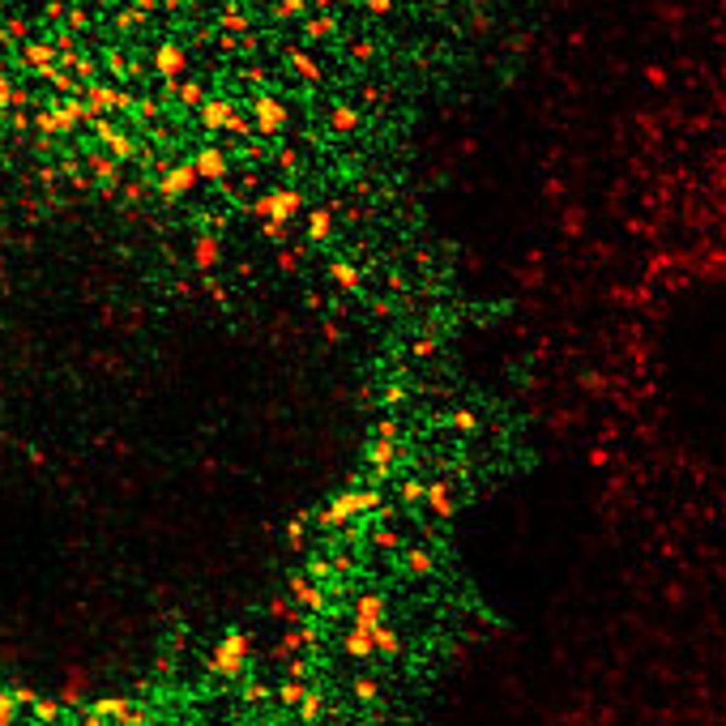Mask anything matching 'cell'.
<instances>
[{
	"label": "cell",
	"mask_w": 726,
	"mask_h": 726,
	"mask_svg": "<svg viewBox=\"0 0 726 726\" xmlns=\"http://www.w3.org/2000/svg\"><path fill=\"white\" fill-rule=\"evenodd\" d=\"M252 124H257V133L273 137L286 124V107L273 99V94H257V99H252Z\"/></svg>",
	"instance_id": "cell-6"
},
{
	"label": "cell",
	"mask_w": 726,
	"mask_h": 726,
	"mask_svg": "<svg viewBox=\"0 0 726 726\" xmlns=\"http://www.w3.org/2000/svg\"><path fill=\"white\" fill-rule=\"evenodd\" d=\"M90 167H94V175H99L103 188H111L115 180H120V171H124V163H115L111 154H90Z\"/></svg>",
	"instance_id": "cell-13"
},
{
	"label": "cell",
	"mask_w": 726,
	"mask_h": 726,
	"mask_svg": "<svg viewBox=\"0 0 726 726\" xmlns=\"http://www.w3.org/2000/svg\"><path fill=\"white\" fill-rule=\"evenodd\" d=\"M278 265H282V269H295V265H299V252L282 248V252H278Z\"/></svg>",
	"instance_id": "cell-35"
},
{
	"label": "cell",
	"mask_w": 726,
	"mask_h": 726,
	"mask_svg": "<svg viewBox=\"0 0 726 726\" xmlns=\"http://www.w3.org/2000/svg\"><path fill=\"white\" fill-rule=\"evenodd\" d=\"M133 111L141 115V120H150V115H159V103H154V99H141V103H137Z\"/></svg>",
	"instance_id": "cell-32"
},
{
	"label": "cell",
	"mask_w": 726,
	"mask_h": 726,
	"mask_svg": "<svg viewBox=\"0 0 726 726\" xmlns=\"http://www.w3.org/2000/svg\"><path fill=\"white\" fill-rule=\"evenodd\" d=\"M291 69H295V73L304 77V82H321V65L312 60L308 52H291Z\"/></svg>",
	"instance_id": "cell-17"
},
{
	"label": "cell",
	"mask_w": 726,
	"mask_h": 726,
	"mask_svg": "<svg viewBox=\"0 0 726 726\" xmlns=\"http://www.w3.org/2000/svg\"><path fill=\"white\" fill-rule=\"evenodd\" d=\"M201 175H197V167L192 163H175V167H167V175L159 180V192H163V201H180L184 192H192V184H197Z\"/></svg>",
	"instance_id": "cell-7"
},
{
	"label": "cell",
	"mask_w": 726,
	"mask_h": 726,
	"mask_svg": "<svg viewBox=\"0 0 726 726\" xmlns=\"http://www.w3.org/2000/svg\"><path fill=\"white\" fill-rule=\"evenodd\" d=\"M77 77L90 86V82H94V60H86V56H82V60H77Z\"/></svg>",
	"instance_id": "cell-31"
},
{
	"label": "cell",
	"mask_w": 726,
	"mask_h": 726,
	"mask_svg": "<svg viewBox=\"0 0 726 726\" xmlns=\"http://www.w3.org/2000/svg\"><path fill=\"white\" fill-rule=\"evenodd\" d=\"M394 457H398V440L376 436V444H372V479H385L394 470Z\"/></svg>",
	"instance_id": "cell-11"
},
{
	"label": "cell",
	"mask_w": 726,
	"mask_h": 726,
	"mask_svg": "<svg viewBox=\"0 0 726 726\" xmlns=\"http://www.w3.org/2000/svg\"><path fill=\"white\" fill-rule=\"evenodd\" d=\"M329 124L338 128V133H350V128L359 124V111H355V107H333V111H329Z\"/></svg>",
	"instance_id": "cell-18"
},
{
	"label": "cell",
	"mask_w": 726,
	"mask_h": 726,
	"mask_svg": "<svg viewBox=\"0 0 726 726\" xmlns=\"http://www.w3.org/2000/svg\"><path fill=\"white\" fill-rule=\"evenodd\" d=\"M350 56H355V60H372V56H376V47H372L367 38H359V43H350Z\"/></svg>",
	"instance_id": "cell-28"
},
{
	"label": "cell",
	"mask_w": 726,
	"mask_h": 726,
	"mask_svg": "<svg viewBox=\"0 0 726 726\" xmlns=\"http://www.w3.org/2000/svg\"><path fill=\"white\" fill-rule=\"evenodd\" d=\"M248 26H252V22H248L244 13H235V9L223 13V34H248Z\"/></svg>",
	"instance_id": "cell-20"
},
{
	"label": "cell",
	"mask_w": 726,
	"mask_h": 726,
	"mask_svg": "<svg viewBox=\"0 0 726 726\" xmlns=\"http://www.w3.org/2000/svg\"><path fill=\"white\" fill-rule=\"evenodd\" d=\"M90 128H94V137H99V141L107 146V154H111V159H115V163H133V159H137V141H133V137H128V133H120V128H111V124L103 120V115H99V120H94Z\"/></svg>",
	"instance_id": "cell-5"
},
{
	"label": "cell",
	"mask_w": 726,
	"mask_h": 726,
	"mask_svg": "<svg viewBox=\"0 0 726 726\" xmlns=\"http://www.w3.org/2000/svg\"><path fill=\"white\" fill-rule=\"evenodd\" d=\"M0 73H5V69H0Z\"/></svg>",
	"instance_id": "cell-42"
},
{
	"label": "cell",
	"mask_w": 726,
	"mask_h": 726,
	"mask_svg": "<svg viewBox=\"0 0 726 726\" xmlns=\"http://www.w3.org/2000/svg\"><path fill=\"white\" fill-rule=\"evenodd\" d=\"M192 167H197L201 180H223V175H227V154L218 146H201L197 159H192Z\"/></svg>",
	"instance_id": "cell-9"
},
{
	"label": "cell",
	"mask_w": 726,
	"mask_h": 726,
	"mask_svg": "<svg viewBox=\"0 0 726 726\" xmlns=\"http://www.w3.org/2000/svg\"><path fill=\"white\" fill-rule=\"evenodd\" d=\"M329 278H333V282H338L342 291H350V295H355V291L363 286V278H359V269H355V265H346V261H333V265H329Z\"/></svg>",
	"instance_id": "cell-14"
},
{
	"label": "cell",
	"mask_w": 726,
	"mask_h": 726,
	"mask_svg": "<svg viewBox=\"0 0 726 726\" xmlns=\"http://www.w3.org/2000/svg\"><path fill=\"white\" fill-rule=\"evenodd\" d=\"M133 9H137V13H141V17H146V13H154V0H137V5H133Z\"/></svg>",
	"instance_id": "cell-40"
},
{
	"label": "cell",
	"mask_w": 726,
	"mask_h": 726,
	"mask_svg": "<svg viewBox=\"0 0 726 726\" xmlns=\"http://www.w3.org/2000/svg\"><path fill=\"white\" fill-rule=\"evenodd\" d=\"M22 60L38 73L43 65H56V47H47V43H22Z\"/></svg>",
	"instance_id": "cell-15"
},
{
	"label": "cell",
	"mask_w": 726,
	"mask_h": 726,
	"mask_svg": "<svg viewBox=\"0 0 726 726\" xmlns=\"http://www.w3.org/2000/svg\"><path fill=\"white\" fill-rule=\"evenodd\" d=\"M47 17H65V0H47Z\"/></svg>",
	"instance_id": "cell-39"
},
{
	"label": "cell",
	"mask_w": 726,
	"mask_h": 726,
	"mask_svg": "<svg viewBox=\"0 0 726 726\" xmlns=\"http://www.w3.org/2000/svg\"><path fill=\"white\" fill-rule=\"evenodd\" d=\"M13 718H17V701H13V692H0V726H13Z\"/></svg>",
	"instance_id": "cell-24"
},
{
	"label": "cell",
	"mask_w": 726,
	"mask_h": 726,
	"mask_svg": "<svg viewBox=\"0 0 726 726\" xmlns=\"http://www.w3.org/2000/svg\"><path fill=\"white\" fill-rule=\"evenodd\" d=\"M107 73L115 77V82H128V77H133V65H124L120 56H107Z\"/></svg>",
	"instance_id": "cell-25"
},
{
	"label": "cell",
	"mask_w": 726,
	"mask_h": 726,
	"mask_svg": "<svg viewBox=\"0 0 726 726\" xmlns=\"http://www.w3.org/2000/svg\"><path fill=\"white\" fill-rule=\"evenodd\" d=\"M175 94H180V103H188V107H201L205 103L201 82H175Z\"/></svg>",
	"instance_id": "cell-19"
},
{
	"label": "cell",
	"mask_w": 726,
	"mask_h": 726,
	"mask_svg": "<svg viewBox=\"0 0 726 726\" xmlns=\"http://www.w3.org/2000/svg\"><path fill=\"white\" fill-rule=\"evenodd\" d=\"M5 38H9V30H5V26H0V43H5Z\"/></svg>",
	"instance_id": "cell-41"
},
{
	"label": "cell",
	"mask_w": 726,
	"mask_h": 726,
	"mask_svg": "<svg viewBox=\"0 0 726 726\" xmlns=\"http://www.w3.org/2000/svg\"><path fill=\"white\" fill-rule=\"evenodd\" d=\"M252 128H257V124H252L248 115H240V111H235V120L227 124V133H235V137H252Z\"/></svg>",
	"instance_id": "cell-27"
},
{
	"label": "cell",
	"mask_w": 726,
	"mask_h": 726,
	"mask_svg": "<svg viewBox=\"0 0 726 726\" xmlns=\"http://www.w3.org/2000/svg\"><path fill=\"white\" fill-rule=\"evenodd\" d=\"M69 26H73V30H86V26H90V22H86V9H82V5H77V9H69Z\"/></svg>",
	"instance_id": "cell-29"
},
{
	"label": "cell",
	"mask_w": 726,
	"mask_h": 726,
	"mask_svg": "<svg viewBox=\"0 0 726 726\" xmlns=\"http://www.w3.org/2000/svg\"><path fill=\"white\" fill-rule=\"evenodd\" d=\"M304 9H308V0H278V5H273V17L286 22V17H304Z\"/></svg>",
	"instance_id": "cell-22"
},
{
	"label": "cell",
	"mask_w": 726,
	"mask_h": 726,
	"mask_svg": "<svg viewBox=\"0 0 726 726\" xmlns=\"http://www.w3.org/2000/svg\"><path fill=\"white\" fill-rule=\"evenodd\" d=\"M333 30H338V26H333L329 17H308V22H304V34H308V38H325V34H333Z\"/></svg>",
	"instance_id": "cell-23"
},
{
	"label": "cell",
	"mask_w": 726,
	"mask_h": 726,
	"mask_svg": "<svg viewBox=\"0 0 726 726\" xmlns=\"http://www.w3.org/2000/svg\"><path fill=\"white\" fill-rule=\"evenodd\" d=\"M431 350H436V338H419V342H415V355H419V359H427Z\"/></svg>",
	"instance_id": "cell-36"
},
{
	"label": "cell",
	"mask_w": 726,
	"mask_h": 726,
	"mask_svg": "<svg viewBox=\"0 0 726 726\" xmlns=\"http://www.w3.org/2000/svg\"><path fill=\"white\" fill-rule=\"evenodd\" d=\"M30 714H34L38 722H56V718H60V705H56V701H47V696H38V701L30 705Z\"/></svg>",
	"instance_id": "cell-21"
},
{
	"label": "cell",
	"mask_w": 726,
	"mask_h": 726,
	"mask_svg": "<svg viewBox=\"0 0 726 726\" xmlns=\"http://www.w3.org/2000/svg\"><path fill=\"white\" fill-rule=\"evenodd\" d=\"M355 696H359V701H372V696H376V683H372V679H359V683H355Z\"/></svg>",
	"instance_id": "cell-30"
},
{
	"label": "cell",
	"mask_w": 726,
	"mask_h": 726,
	"mask_svg": "<svg viewBox=\"0 0 726 726\" xmlns=\"http://www.w3.org/2000/svg\"><path fill=\"white\" fill-rule=\"evenodd\" d=\"M5 30H9V38H26V22H22V17H13Z\"/></svg>",
	"instance_id": "cell-38"
},
{
	"label": "cell",
	"mask_w": 726,
	"mask_h": 726,
	"mask_svg": "<svg viewBox=\"0 0 726 726\" xmlns=\"http://www.w3.org/2000/svg\"><path fill=\"white\" fill-rule=\"evenodd\" d=\"M244 658H248V637L244 633H231L218 641V650H214V662H209V671L214 675H240L244 671Z\"/></svg>",
	"instance_id": "cell-3"
},
{
	"label": "cell",
	"mask_w": 726,
	"mask_h": 726,
	"mask_svg": "<svg viewBox=\"0 0 726 726\" xmlns=\"http://www.w3.org/2000/svg\"><path fill=\"white\" fill-rule=\"evenodd\" d=\"M154 69H159L163 82H180V73L188 69V56L180 43H163L159 52H154Z\"/></svg>",
	"instance_id": "cell-8"
},
{
	"label": "cell",
	"mask_w": 726,
	"mask_h": 726,
	"mask_svg": "<svg viewBox=\"0 0 726 726\" xmlns=\"http://www.w3.org/2000/svg\"><path fill=\"white\" fill-rule=\"evenodd\" d=\"M299 205H304V197H299V192L278 188V192H265L261 201H252V214H257V218H265V223L286 227L291 218H295V209H299Z\"/></svg>",
	"instance_id": "cell-2"
},
{
	"label": "cell",
	"mask_w": 726,
	"mask_h": 726,
	"mask_svg": "<svg viewBox=\"0 0 726 726\" xmlns=\"http://www.w3.org/2000/svg\"><path fill=\"white\" fill-rule=\"evenodd\" d=\"M372 508H381V492H376V487H350V492H342L338 500H329V508L321 513V525L325 530H338L350 517L372 513Z\"/></svg>",
	"instance_id": "cell-1"
},
{
	"label": "cell",
	"mask_w": 726,
	"mask_h": 726,
	"mask_svg": "<svg viewBox=\"0 0 726 726\" xmlns=\"http://www.w3.org/2000/svg\"><path fill=\"white\" fill-rule=\"evenodd\" d=\"M453 427H462V431H475V415H470V410H457V415H453Z\"/></svg>",
	"instance_id": "cell-33"
},
{
	"label": "cell",
	"mask_w": 726,
	"mask_h": 726,
	"mask_svg": "<svg viewBox=\"0 0 726 726\" xmlns=\"http://www.w3.org/2000/svg\"><path fill=\"white\" fill-rule=\"evenodd\" d=\"M376 436H385V440H398V423H394V419H381Z\"/></svg>",
	"instance_id": "cell-34"
},
{
	"label": "cell",
	"mask_w": 726,
	"mask_h": 726,
	"mask_svg": "<svg viewBox=\"0 0 726 726\" xmlns=\"http://www.w3.org/2000/svg\"><path fill=\"white\" fill-rule=\"evenodd\" d=\"M381 402H385L389 410H394V406H402V402H406V385H398V381H394V385L385 389V398H381Z\"/></svg>",
	"instance_id": "cell-26"
},
{
	"label": "cell",
	"mask_w": 726,
	"mask_h": 726,
	"mask_svg": "<svg viewBox=\"0 0 726 726\" xmlns=\"http://www.w3.org/2000/svg\"><path fill=\"white\" fill-rule=\"evenodd\" d=\"M329 231H333L329 209H312V214H308V240H312V244H325Z\"/></svg>",
	"instance_id": "cell-16"
},
{
	"label": "cell",
	"mask_w": 726,
	"mask_h": 726,
	"mask_svg": "<svg viewBox=\"0 0 726 726\" xmlns=\"http://www.w3.org/2000/svg\"><path fill=\"white\" fill-rule=\"evenodd\" d=\"M82 99L94 107V111H133L137 103H133V94L128 90H115V86H107V82H90V86H82Z\"/></svg>",
	"instance_id": "cell-4"
},
{
	"label": "cell",
	"mask_w": 726,
	"mask_h": 726,
	"mask_svg": "<svg viewBox=\"0 0 726 726\" xmlns=\"http://www.w3.org/2000/svg\"><path fill=\"white\" fill-rule=\"evenodd\" d=\"M389 9H394V0H367V13H376V17H385Z\"/></svg>",
	"instance_id": "cell-37"
},
{
	"label": "cell",
	"mask_w": 726,
	"mask_h": 726,
	"mask_svg": "<svg viewBox=\"0 0 726 726\" xmlns=\"http://www.w3.org/2000/svg\"><path fill=\"white\" fill-rule=\"evenodd\" d=\"M218 257H223V248H218V240H214V235H197V240H192V261H197L201 269H214V265H218Z\"/></svg>",
	"instance_id": "cell-12"
},
{
	"label": "cell",
	"mask_w": 726,
	"mask_h": 726,
	"mask_svg": "<svg viewBox=\"0 0 726 726\" xmlns=\"http://www.w3.org/2000/svg\"><path fill=\"white\" fill-rule=\"evenodd\" d=\"M231 120H235V107H231L227 99H205V103H201V124H205L209 133L227 128Z\"/></svg>",
	"instance_id": "cell-10"
}]
</instances>
